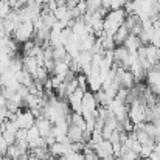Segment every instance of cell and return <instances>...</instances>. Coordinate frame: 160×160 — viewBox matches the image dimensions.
<instances>
[{
	"instance_id": "obj_5",
	"label": "cell",
	"mask_w": 160,
	"mask_h": 160,
	"mask_svg": "<svg viewBox=\"0 0 160 160\" xmlns=\"http://www.w3.org/2000/svg\"><path fill=\"white\" fill-rule=\"evenodd\" d=\"M98 109V104H97V100H95V95L87 90L82 97V101H81V113H90V112H95Z\"/></svg>"
},
{
	"instance_id": "obj_23",
	"label": "cell",
	"mask_w": 160,
	"mask_h": 160,
	"mask_svg": "<svg viewBox=\"0 0 160 160\" xmlns=\"http://www.w3.org/2000/svg\"><path fill=\"white\" fill-rule=\"evenodd\" d=\"M117 157L115 156H109V157H106V159H103V160H115Z\"/></svg>"
},
{
	"instance_id": "obj_2",
	"label": "cell",
	"mask_w": 160,
	"mask_h": 160,
	"mask_svg": "<svg viewBox=\"0 0 160 160\" xmlns=\"http://www.w3.org/2000/svg\"><path fill=\"white\" fill-rule=\"evenodd\" d=\"M34 36V27H33V22H22L16 30L14 33L11 34V39L17 44H23L30 39H33Z\"/></svg>"
},
{
	"instance_id": "obj_20",
	"label": "cell",
	"mask_w": 160,
	"mask_h": 160,
	"mask_svg": "<svg viewBox=\"0 0 160 160\" xmlns=\"http://www.w3.org/2000/svg\"><path fill=\"white\" fill-rule=\"evenodd\" d=\"M128 0H110V9H123Z\"/></svg>"
},
{
	"instance_id": "obj_26",
	"label": "cell",
	"mask_w": 160,
	"mask_h": 160,
	"mask_svg": "<svg viewBox=\"0 0 160 160\" xmlns=\"http://www.w3.org/2000/svg\"><path fill=\"white\" fill-rule=\"evenodd\" d=\"M135 160H148V159H142V157H138V159H135Z\"/></svg>"
},
{
	"instance_id": "obj_24",
	"label": "cell",
	"mask_w": 160,
	"mask_h": 160,
	"mask_svg": "<svg viewBox=\"0 0 160 160\" xmlns=\"http://www.w3.org/2000/svg\"><path fill=\"white\" fill-rule=\"evenodd\" d=\"M0 160H11V159H9V157H8V156L5 154V156H3V157H2V159H0Z\"/></svg>"
},
{
	"instance_id": "obj_8",
	"label": "cell",
	"mask_w": 160,
	"mask_h": 160,
	"mask_svg": "<svg viewBox=\"0 0 160 160\" xmlns=\"http://www.w3.org/2000/svg\"><path fill=\"white\" fill-rule=\"evenodd\" d=\"M39 65H38V61L31 56H22V70L28 75H31L34 78L36 72H38Z\"/></svg>"
},
{
	"instance_id": "obj_12",
	"label": "cell",
	"mask_w": 160,
	"mask_h": 160,
	"mask_svg": "<svg viewBox=\"0 0 160 160\" xmlns=\"http://www.w3.org/2000/svg\"><path fill=\"white\" fill-rule=\"evenodd\" d=\"M128 38H129V30H128L124 25H121V27L117 30V33L113 34V44H115V47L123 45Z\"/></svg>"
},
{
	"instance_id": "obj_25",
	"label": "cell",
	"mask_w": 160,
	"mask_h": 160,
	"mask_svg": "<svg viewBox=\"0 0 160 160\" xmlns=\"http://www.w3.org/2000/svg\"><path fill=\"white\" fill-rule=\"evenodd\" d=\"M30 160H41V159H36L34 156H31V154H30Z\"/></svg>"
},
{
	"instance_id": "obj_16",
	"label": "cell",
	"mask_w": 160,
	"mask_h": 160,
	"mask_svg": "<svg viewBox=\"0 0 160 160\" xmlns=\"http://www.w3.org/2000/svg\"><path fill=\"white\" fill-rule=\"evenodd\" d=\"M22 152H27V151H23L22 148H19L16 143H14V145H9L8 149H6V156L11 160H17V157H19Z\"/></svg>"
},
{
	"instance_id": "obj_7",
	"label": "cell",
	"mask_w": 160,
	"mask_h": 160,
	"mask_svg": "<svg viewBox=\"0 0 160 160\" xmlns=\"http://www.w3.org/2000/svg\"><path fill=\"white\" fill-rule=\"evenodd\" d=\"M95 152L97 156L100 157V160L106 159L109 156H113V148H112V143L109 140H101L97 146H95Z\"/></svg>"
},
{
	"instance_id": "obj_1",
	"label": "cell",
	"mask_w": 160,
	"mask_h": 160,
	"mask_svg": "<svg viewBox=\"0 0 160 160\" xmlns=\"http://www.w3.org/2000/svg\"><path fill=\"white\" fill-rule=\"evenodd\" d=\"M126 11L124 9H109L103 19V34L113 38L117 30L124 23Z\"/></svg>"
},
{
	"instance_id": "obj_10",
	"label": "cell",
	"mask_w": 160,
	"mask_h": 160,
	"mask_svg": "<svg viewBox=\"0 0 160 160\" xmlns=\"http://www.w3.org/2000/svg\"><path fill=\"white\" fill-rule=\"evenodd\" d=\"M123 47L129 52V53H137V50L142 47V42L138 39V36H134V34H129V38L124 41Z\"/></svg>"
},
{
	"instance_id": "obj_9",
	"label": "cell",
	"mask_w": 160,
	"mask_h": 160,
	"mask_svg": "<svg viewBox=\"0 0 160 160\" xmlns=\"http://www.w3.org/2000/svg\"><path fill=\"white\" fill-rule=\"evenodd\" d=\"M82 132H84V129L76 128V126H73V124H68V129H67V138H68V142H70V143H78V142H81V140H82ZM81 143H82V142H81Z\"/></svg>"
},
{
	"instance_id": "obj_13",
	"label": "cell",
	"mask_w": 160,
	"mask_h": 160,
	"mask_svg": "<svg viewBox=\"0 0 160 160\" xmlns=\"http://www.w3.org/2000/svg\"><path fill=\"white\" fill-rule=\"evenodd\" d=\"M28 152L31 156H34L36 159L41 160H47L50 157V152H48V146H39V148H33V149H28Z\"/></svg>"
},
{
	"instance_id": "obj_15",
	"label": "cell",
	"mask_w": 160,
	"mask_h": 160,
	"mask_svg": "<svg viewBox=\"0 0 160 160\" xmlns=\"http://www.w3.org/2000/svg\"><path fill=\"white\" fill-rule=\"evenodd\" d=\"M68 72H70V68H68V64H67V62H54L53 75L64 78V76H65Z\"/></svg>"
},
{
	"instance_id": "obj_21",
	"label": "cell",
	"mask_w": 160,
	"mask_h": 160,
	"mask_svg": "<svg viewBox=\"0 0 160 160\" xmlns=\"http://www.w3.org/2000/svg\"><path fill=\"white\" fill-rule=\"evenodd\" d=\"M50 82H52V87H53V92L62 84V78L61 76H56V75H52L50 76Z\"/></svg>"
},
{
	"instance_id": "obj_4",
	"label": "cell",
	"mask_w": 160,
	"mask_h": 160,
	"mask_svg": "<svg viewBox=\"0 0 160 160\" xmlns=\"http://www.w3.org/2000/svg\"><path fill=\"white\" fill-rule=\"evenodd\" d=\"M34 115L31 113L30 109H23V110H19L16 113V118H14V123L17 124L19 129H30L34 126Z\"/></svg>"
},
{
	"instance_id": "obj_14",
	"label": "cell",
	"mask_w": 160,
	"mask_h": 160,
	"mask_svg": "<svg viewBox=\"0 0 160 160\" xmlns=\"http://www.w3.org/2000/svg\"><path fill=\"white\" fill-rule=\"evenodd\" d=\"M115 157L120 160H135V159H138V154H135L134 151L128 149L126 146H121V149L115 154Z\"/></svg>"
},
{
	"instance_id": "obj_27",
	"label": "cell",
	"mask_w": 160,
	"mask_h": 160,
	"mask_svg": "<svg viewBox=\"0 0 160 160\" xmlns=\"http://www.w3.org/2000/svg\"><path fill=\"white\" fill-rule=\"evenodd\" d=\"M115 160H120V159H115Z\"/></svg>"
},
{
	"instance_id": "obj_17",
	"label": "cell",
	"mask_w": 160,
	"mask_h": 160,
	"mask_svg": "<svg viewBox=\"0 0 160 160\" xmlns=\"http://www.w3.org/2000/svg\"><path fill=\"white\" fill-rule=\"evenodd\" d=\"M86 5H87L86 14H95L101 8V0H86Z\"/></svg>"
},
{
	"instance_id": "obj_11",
	"label": "cell",
	"mask_w": 160,
	"mask_h": 160,
	"mask_svg": "<svg viewBox=\"0 0 160 160\" xmlns=\"http://www.w3.org/2000/svg\"><path fill=\"white\" fill-rule=\"evenodd\" d=\"M143 129L146 131V134H148L156 143H159L160 142V126L157 123H145V124H143Z\"/></svg>"
},
{
	"instance_id": "obj_6",
	"label": "cell",
	"mask_w": 160,
	"mask_h": 160,
	"mask_svg": "<svg viewBox=\"0 0 160 160\" xmlns=\"http://www.w3.org/2000/svg\"><path fill=\"white\" fill-rule=\"evenodd\" d=\"M34 126L38 128V131H39V135H41L42 138H45V137L52 135L53 123H52L50 120H47V118H38V120L34 121Z\"/></svg>"
},
{
	"instance_id": "obj_19",
	"label": "cell",
	"mask_w": 160,
	"mask_h": 160,
	"mask_svg": "<svg viewBox=\"0 0 160 160\" xmlns=\"http://www.w3.org/2000/svg\"><path fill=\"white\" fill-rule=\"evenodd\" d=\"M82 156H84V160H100V157H98L97 152H95V149H92V148H89V146H84Z\"/></svg>"
},
{
	"instance_id": "obj_22",
	"label": "cell",
	"mask_w": 160,
	"mask_h": 160,
	"mask_svg": "<svg viewBox=\"0 0 160 160\" xmlns=\"http://www.w3.org/2000/svg\"><path fill=\"white\" fill-rule=\"evenodd\" d=\"M58 5H65V0H54Z\"/></svg>"
},
{
	"instance_id": "obj_18",
	"label": "cell",
	"mask_w": 160,
	"mask_h": 160,
	"mask_svg": "<svg viewBox=\"0 0 160 160\" xmlns=\"http://www.w3.org/2000/svg\"><path fill=\"white\" fill-rule=\"evenodd\" d=\"M11 6H9V3L6 2V0H0V19H6L8 17V14L11 12Z\"/></svg>"
},
{
	"instance_id": "obj_3",
	"label": "cell",
	"mask_w": 160,
	"mask_h": 160,
	"mask_svg": "<svg viewBox=\"0 0 160 160\" xmlns=\"http://www.w3.org/2000/svg\"><path fill=\"white\" fill-rule=\"evenodd\" d=\"M145 112H146V104H143L137 100H134L128 106V117H129V120L134 126L140 124V123H145Z\"/></svg>"
}]
</instances>
